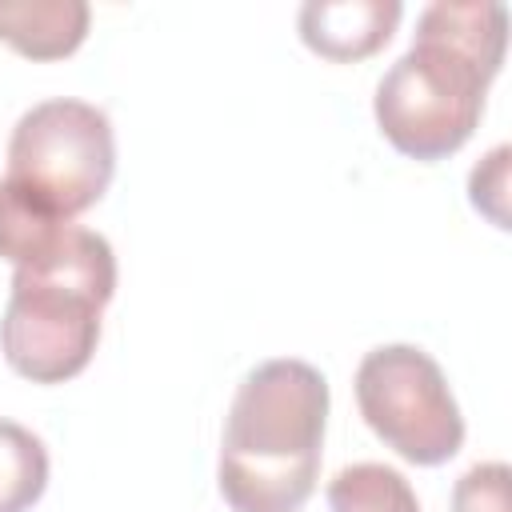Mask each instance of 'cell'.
I'll return each instance as SVG.
<instances>
[{"label":"cell","instance_id":"obj_1","mask_svg":"<svg viewBox=\"0 0 512 512\" xmlns=\"http://www.w3.org/2000/svg\"><path fill=\"white\" fill-rule=\"evenodd\" d=\"M504 44L508 8L500 0H432L416 20L412 48L380 76L372 96L388 144L412 160H444L464 148Z\"/></svg>","mask_w":512,"mask_h":512},{"label":"cell","instance_id":"obj_2","mask_svg":"<svg viewBox=\"0 0 512 512\" xmlns=\"http://www.w3.org/2000/svg\"><path fill=\"white\" fill-rule=\"evenodd\" d=\"M328 380L296 356L256 364L228 408L220 496L232 512H300L316 492L328 424Z\"/></svg>","mask_w":512,"mask_h":512},{"label":"cell","instance_id":"obj_3","mask_svg":"<svg viewBox=\"0 0 512 512\" xmlns=\"http://www.w3.org/2000/svg\"><path fill=\"white\" fill-rule=\"evenodd\" d=\"M112 292V244L100 232L72 224L52 256L12 272V292L0 320V352L8 368L32 384H64L84 372Z\"/></svg>","mask_w":512,"mask_h":512},{"label":"cell","instance_id":"obj_4","mask_svg":"<svg viewBox=\"0 0 512 512\" xmlns=\"http://www.w3.org/2000/svg\"><path fill=\"white\" fill-rule=\"evenodd\" d=\"M112 172V120L88 100H40L12 128L4 180L64 220L88 212L108 192Z\"/></svg>","mask_w":512,"mask_h":512},{"label":"cell","instance_id":"obj_5","mask_svg":"<svg viewBox=\"0 0 512 512\" xmlns=\"http://www.w3.org/2000/svg\"><path fill=\"white\" fill-rule=\"evenodd\" d=\"M364 424L408 464H444L464 444L460 404L440 364L416 344H380L356 368Z\"/></svg>","mask_w":512,"mask_h":512},{"label":"cell","instance_id":"obj_6","mask_svg":"<svg viewBox=\"0 0 512 512\" xmlns=\"http://www.w3.org/2000/svg\"><path fill=\"white\" fill-rule=\"evenodd\" d=\"M400 0H308L300 4V40L324 60H364L384 48L400 24Z\"/></svg>","mask_w":512,"mask_h":512},{"label":"cell","instance_id":"obj_7","mask_svg":"<svg viewBox=\"0 0 512 512\" xmlns=\"http://www.w3.org/2000/svg\"><path fill=\"white\" fill-rule=\"evenodd\" d=\"M84 0H0V40L32 60H60L88 36Z\"/></svg>","mask_w":512,"mask_h":512},{"label":"cell","instance_id":"obj_8","mask_svg":"<svg viewBox=\"0 0 512 512\" xmlns=\"http://www.w3.org/2000/svg\"><path fill=\"white\" fill-rule=\"evenodd\" d=\"M68 228L72 220L48 212L32 196H24L16 184L0 180V256L4 260H12L16 268L40 264L64 244Z\"/></svg>","mask_w":512,"mask_h":512},{"label":"cell","instance_id":"obj_9","mask_svg":"<svg viewBox=\"0 0 512 512\" xmlns=\"http://www.w3.org/2000/svg\"><path fill=\"white\" fill-rule=\"evenodd\" d=\"M328 508L332 512H420V500L404 480V472L376 460H360L340 468L328 480Z\"/></svg>","mask_w":512,"mask_h":512},{"label":"cell","instance_id":"obj_10","mask_svg":"<svg viewBox=\"0 0 512 512\" xmlns=\"http://www.w3.org/2000/svg\"><path fill=\"white\" fill-rule=\"evenodd\" d=\"M48 488V448L16 420H0V512H28Z\"/></svg>","mask_w":512,"mask_h":512},{"label":"cell","instance_id":"obj_11","mask_svg":"<svg viewBox=\"0 0 512 512\" xmlns=\"http://www.w3.org/2000/svg\"><path fill=\"white\" fill-rule=\"evenodd\" d=\"M508 464H472L452 488V512H508Z\"/></svg>","mask_w":512,"mask_h":512},{"label":"cell","instance_id":"obj_12","mask_svg":"<svg viewBox=\"0 0 512 512\" xmlns=\"http://www.w3.org/2000/svg\"><path fill=\"white\" fill-rule=\"evenodd\" d=\"M504 172H508V144L492 148V152L484 156V164L472 168L468 188H472V204H476V208H484L488 196H496V200L504 196Z\"/></svg>","mask_w":512,"mask_h":512}]
</instances>
